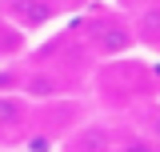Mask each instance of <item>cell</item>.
<instances>
[{"label":"cell","instance_id":"7","mask_svg":"<svg viewBox=\"0 0 160 152\" xmlns=\"http://www.w3.org/2000/svg\"><path fill=\"white\" fill-rule=\"evenodd\" d=\"M148 132H152V140H160V108L148 112Z\"/></svg>","mask_w":160,"mask_h":152},{"label":"cell","instance_id":"4","mask_svg":"<svg viewBox=\"0 0 160 152\" xmlns=\"http://www.w3.org/2000/svg\"><path fill=\"white\" fill-rule=\"evenodd\" d=\"M20 124H24V100H16V96H4V92H0V136L16 132Z\"/></svg>","mask_w":160,"mask_h":152},{"label":"cell","instance_id":"8","mask_svg":"<svg viewBox=\"0 0 160 152\" xmlns=\"http://www.w3.org/2000/svg\"><path fill=\"white\" fill-rule=\"evenodd\" d=\"M120 4H128V8H144V4H160V0H120Z\"/></svg>","mask_w":160,"mask_h":152},{"label":"cell","instance_id":"3","mask_svg":"<svg viewBox=\"0 0 160 152\" xmlns=\"http://www.w3.org/2000/svg\"><path fill=\"white\" fill-rule=\"evenodd\" d=\"M64 152H112V132L104 124H88L64 144Z\"/></svg>","mask_w":160,"mask_h":152},{"label":"cell","instance_id":"9","mask_svg":"<svg viewBox=\"0 0 160 152\" xmlns=\"http://www.w3.org/2000/svg\"><path fill=\"white\" fill-rule=\"evenodd\" d=\"M64 4H72V8H76V4H84V0H64Z\"/></svg>","mask_w":160,"mask_h":152},{"label":"cell","instance_id":"2","mask_svg":"<svg viewBox=\"0 0 160 152\" xmlns=\"http://www.w3.org/2000/svg\"><path fill=\"white\" fill-rule=\"evenodd\" d=\"M56 12H60L56 0H12L8 4V16L20 28H44L48 20H56Z\"/></svg>","mask_w":160,"mask_h":152},{"label":"cell","instance_id":"6","mask_svg":"<svg viewBox=\"0 0 160 152\" xmlns=\"http://www.w3.org/2000/svg\"><path fill=\"white\" fill-rule=\"evenodd\" d=\"M112 152H160V140H148V136H128L120 148Z\"/></svg>","mask_w":160,"mask_h":152},{"label":"cell","instance_id":"1","mask_svg":"<svg viewBox=\"0 0 160 152\" xmlns=\"http://www.w3.org/2000/svg\"><path fill=\"white\" fill-rule=\"evenodd\" d=\"M88 40H92V48H96L100 56H120V52H128L132 48V28L124 24V20H96L92 24V32H88Z\"/></svg>","mask_w":160,"mask_h":152},{"label":"cell","instance_id":"5","mask_svg":"<svg viewBox=\"0 0 160 152\" xmlns=\"http://www.w3.org/2000/svg\"><path fill=\"white\" fill-rule=\"evenodd\" d=\"M136 36L144 44H160V4H144V16L136 20Z\"/></svg>","mask_w":160,"mask_h":152}]
</instances>
